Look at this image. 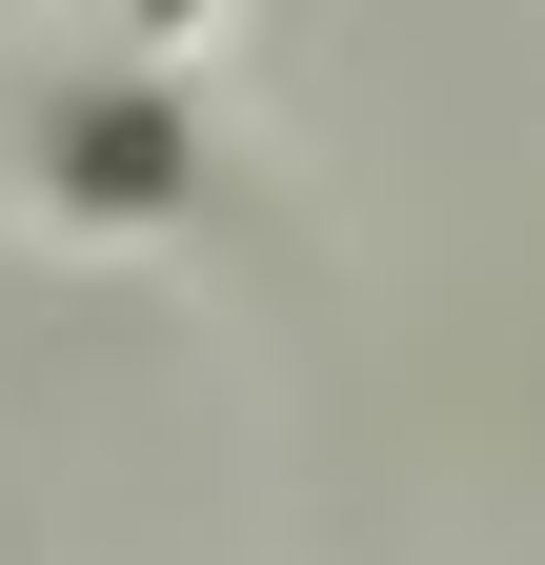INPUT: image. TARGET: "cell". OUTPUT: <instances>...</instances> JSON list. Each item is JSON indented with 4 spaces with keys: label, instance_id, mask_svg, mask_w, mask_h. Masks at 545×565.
Wrapping results in <instances>:
<instances>
[{
    "label": "cell",
    "instance_id": "cell-2",
    "mask_svg": "<svg viewBox=\"0 0 545 565\" xmlns=\"http://www.w3.org/2000/svg\"><path fill=\"white\" fill-rule=\"evenodd\" d=\"M121 21H202V0H121Z\"/></svg>",
    "mask_w": 545,
    "mask_h": 565
},
{
    "label": "cell",
    "instance_id": "cell-1",
    "mask_svg": "<svg viewBox=\"0 0 545 565\" xmlns=\"http://www.w3.org/2000/svg\"><path fill=\"white\" fill-rule=\"evenodd\" d=\"M41 182L82 202V223H142V202H182V121L162 102H61L41 121Z\"/></svg>",
    "mask_w": 545,
    "mask_h": 565
}]
</instances>
